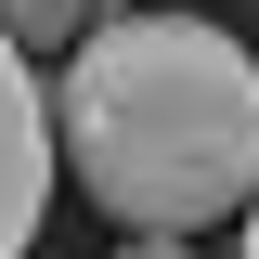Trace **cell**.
<instances>
[{"label":"cell","mask_w":259,"mask_h":259,"mask_svg":"<svg viewBox=\"0 0 259 259\" xmlns=\"http://www.w3.org/2000/svg\"><path fill=\"white\" fill-rule=\"evenodd\" d=\"M52 156L91 182L104 221L194 233L259 194V65L207 13H104L52 65Z\"/></svg>","instance_id":"6da1fadb"},{"label":"cell","mask_w":259,"mask_h":259,"mask_svg":"<svg viewBox=\"0 0 259 259\" xmlns=\"http://www.w3.org/2000/svg\"><path fill=\"white\" fill-rule=\"evenodd\" d=\"M39 207H52V91H39L26 52L0 39V259L39 246Z\"/></svg>","instance_id":"7a4b0ae2"},{"label":"cell","mask_w":259,"mask_h":259,"mask_svg":"<svg viewBox=\"0 0 259 259\" xmlns=\"http://www.w3.org/2000/svg\"><path fill=\"white\" fill-rule=\"evenodd\" d=\"M0 39H13V52H78V39H91V0H0Z\"/></svg>","instance_id":"3957f363"},{"label":"cell","mask_w":259,"mask_h":259,"mask_svg":"<svg viewBox=\"0 0 259 259\" xmlns=\"http://www.w3.org/2000/svg\"><path fill=\"white\" fill-rule=\"evenodd\" d=\"M246 259H259V194H246Z\"/></svg>","instance_id":"277c9868"},{"label":"cell","mask_w":259,"mask_h":259,"mask_svg":"<svg viewBox=\"0 0 259 259\" xmlns=\"http://www.w3.org/2000/svg\"><path fill=\"white\" fill-rule=\"evenodd\" d=\"M143 259H182V246H156V233H143Z\"/></svg>","instance_id":"5b68a950"}]
</instances>
